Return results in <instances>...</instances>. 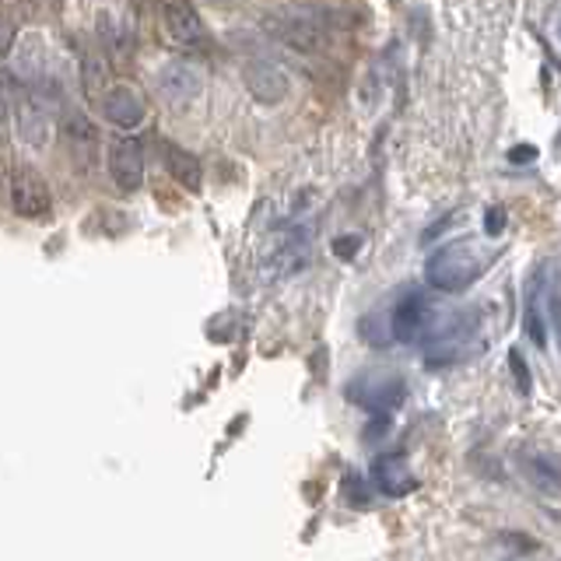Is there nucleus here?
<instances>
[{
  "label": "nucleus",
  "instance_id": "nucleus-1",
  "mask_svg": "<svg viewBox=\"0 0 561 561\" xmlns=\"http://www.w3.org/2000/svg\"><path fill=\"white\" fill-rule=\"evenodd\" d=\"M495 250H488L478 239H460L443 245L432 260H428V285L438 291H467L488 267L495 263Z\"/></svg>",
  "mask_w": 561,
  "mask_h": 561
},
{
  "label": "nucleus",
  "instance_id": "nucleus-2",
  "mask_svg": "<svg viewBox=\"0 0 561 561\" xmlns=\"http://www.w3.org/2000/svg\"><path fill=\"white\" fill-rule=\"evenodd\" d=\"M263 32H267L274 43L288 46L295 53H323L330 14L323 8H291L285 14L263 18Z\"/></svg>",
  "mask_w": 561,
  "mask_h": 561
},
{
  "label": "nucleus",
  "instance_id": "nucleus-3",
  "mask_svg": "<svg viewBox=\"0 0 561 561\" xmlns=\"http://www.w3.org/2000/svg\"><path fill=\"white\" fill-rule=\"evenodd\" d=\"M162 25H165V39L183 49V53H207L210 49V32L204 25V18L190 0H165L162 8Z\"/></svg>",
  "mask_w": 561,
  "mask_h": 561
},
{
  "label": "nucleus",
  "instance_id": "nucleus-4",
  "mask_svg": "<svg viewBox=\"0 0 561 561\" xmlns=\"http://www.w3.org/2000/svg\"><path fill=\"white\" fill-rule=\"evenodd\" d=\"M154 88H158V95L165 99L169 110L183 113V110H190V105L201 99V92H204V78H201V70H197V67L172 60V64H165L162 70H158Z\"/></svg>",
  "mask_w": 561,
  "mask_h": 561
},
{
  "label": "nucleus",
  "instance_id": "nucleus-5",
  "mask_svg": "<svg viewBox=\"0 0 561 561\" xmlns=\"http://www.w3.org/2000/svg\"><path fill=\"white\" fill-rule=\"evenodd\" d=\"M64 145H67V154L70 162L78 165V172H95L99 165V151H102V137L95 130V123L88 119L84 113H67L64 119Z\"/></svg>",
  "mask_w": 561,
  "mask_h": 561
},
{
  "label": "nucleus",
  "instance_id": "nucleus-6",
  "mask_svg": "<svg viewBox=\"0 0 561 561\" xmlns=\"http://www.w3.org/2000/svg\"><path fill=\"white\" fill-rule=\"evenodd\" d=\"M53 197L49 186L43 183V175L35 172L32 165H14L11 172V207L22 218H43L49 210Z\"/></svg>",
  "mask_w": 561,
  "mask_h": 561
},
{
  "label": "nucleus",
  "instance_id": "nucleus-7",
  "mask_svg": "<svg viewBox=\"0 0 561 561\" xmlns=\"http://www.w3.org/2000/svg\"><path fill=\"white\" fill-rule=\"evenodd\" d=\"M242 84L250 88V95L263 105L285 102L291 92V81H288L285 70H280L277 64H267V60H245L242 64Z\"/></svg>",
  "mask_w": 561,
  "mask_h": 561
},
{
  "label": "nucleus",
  "instance_id": "nucleus-8",
  "mask_svg": "<svg viewBox=\"0 0 561 561\" xmlns=\"http://www.w3.org/2000/svg\"><path fill=\"white\" fill-rule=\"evenodd\" d=\"M110 175L123 193H134L145 186V151H140V140L134 137H119L110 145Z\"/></svg>",
  "mask_w": 561,
  "mask_h": 561
},
{
  "label": "nucleus",
  "instance_id": "nucleus-9",
  "mask_svg": "<svg viewBox=\"0 0 561 561\" xmlns=\"http://www.w3.org/2000/svg\"><path fill=\"white\" fill-rule=\"evenodd\" d=\"M347 397L355 403H365L368 411H393L403 403V382L400 379H390V376H365L358 382L347 386Z\"/></svg>",
  "mask_w": 561,
  "mask_h": 561
},
{
  "label": "nucleus",
  "instance_id": "nucleus-10",
  "mask_svg": "<svg viewBox=\"0 0 561 561\" xmlns=\"http://www.w3.org/2000/svg\"><path fill=\"white\" fill-rule=\"evenodd\" d=\"M99 43L105 49V57H110V64H130L134 46H137L134 22H130L127 14L102 11V18H99Z\"/></svg>",
  "mask_w": 561,
  "mask_h": 561
},
{
  "label": "nucleus",
  "instance_id": "nucleus-11",
  "mask_svg": "<svg viewBox=\"0 0 561 561\" xmlns=\"http://www.w3.org/2000/svg\"><path fill=\"white\" fill-rule=\"evenodd\" d=\"M95 105H99V113L119 130H134V127L145 123V102H140L130 88L110 84V92H105Z\"/></svg>",
  "mask_w": 561,
  "mask_h": 561
},
{
  "label": "nucleus",
  "instance_id": "nucleus-12",
  "mask_svg": "<svg viewBox=\"0 0 561 561\" xmlns=\"http://www.w3.org/2000/svg\"><path fill=\"white\" fill-rule=\"evenodd\" d=\"M428 316H432V306H428V298L425 295H408V298H400L393 316H390V330H393V337L400 344H411L417 341L421 333H425L428 327Z\"/></svg>",
  "mask_w": 561,
  "mask_h": 561
},
{
  "label": "nucleus",
  "instance_id": "nucleus-13",
  "mask_svg": "<svg viewBox=\"0 0 561 561\" xmlns=\"http://www.w3.org/2000/svg\"><path fill=\"white\" fill-rule=\"evenodd\" d=\"M14 105H18V134H22V140L35 151H46L49 137H53V119L46 116L43 102L39 99H22Z\"/></svg>",
  "mask_w": 561,
  "mask_h": 561
},
{
  "label": "nucleus",
  "instance_id": "nucleus-14",
  "mask_svg": "<svg viewBox=\"0 0 561 561\" xmlns=\"http://www.w3.org/2000/svg\"><path fill=\"white\" fill-rule=\"evenodd\" d=\"M373 478H376V484H379L382 495H390V499H400V495H408V491L417 488L411 467L403 463L400 456H382V460L376 463V473H373Z\"/></svg>",
  "mask_w": 561,
  "mask_h": 561
},
{
  "label": "nucleus",
  "instance_id": "nucleus-15",
  "mask_svg": "<svg viewBox=\"0 0 561 561\" xmlns=\"http://www.w3.org/2000/svg\"><path fill=\"white\" fill-rule=\"evenodd\" d=\"M162 158H165V169L175 183H183L186 190H201L204 183V169H201V158L197 154H190L186 148L180 145H162Z\"/></svg>",
  "mask_w": 561,
  "mask_h": 561
},
{
  "label": "nucleus",
  "instance_id": "nucleus-16",
  "mask_svg": "<svg viewBox=\"0 0 561 561\" xmlns=\"http://www.w3.org/2000/svg\"><path fill=\"white\" fill-rule=\"evenodd\" d=\"M110 84H113L110 60L95 57V53H88V57H81V88H84V95H88V99L99 102L105 92H110Z\"/></svg>",
  "mask_w": 561,
  "mask_h": 561
},
{
  "label": "nucleus",
  "instance_id": "nucleus-17",
  "mask_svg": "<svg viewBox=\"0 0 561 561\" xmlns=\"http://www.w3.org/2000/svg\"><path fill=\"white\" fill-rule=\"evenodd\" d=\"M523 467H526V473L534 478V484H540V488H548V491H554L558 488V467L548 460V456H526L523 460Z\"/></svg>",
  "mask_w": 561,
  "mask_h": 561
},
{
  "label": "nucleus",
  "instance_id": "nucleus-18",
  "mask_svg": "<svg viewBox=\"0 0 561 561\" xmlns=\"http://www.w3.org/2000/svg\"><path fill=\"white\" fill-rule=\"evenodd\" d=\"M14 102H18V84H14V78L8 75V70H0V119L11 116Z\"/></svg>",
  "mask_w": 561,
  "mask_h": 561
},
{
  "label": "nucleus",
  "instance_id": "nucleus-19",
  "mask_svg": "<svg viewBox=\"0 0 561 561\" xmlns=\"http://www.w3.org/2000/svg\"><path fill=\"white\" fill-rule=\"evenodd\" d=\"M14 39H18L14 22H8V18L0 14V57H8V53L14 49Z\"/></svg>",
  "mask_w": 561,
  "mask_h": 561
},
{
  "label": "nucleus",
  "instance_id": "nucleus-20",
  "mask_svg": "<svg viewBox=\"0 0 561 561\" xmlns=\"http://www.w3.org/2000/svg\"><path fill=\"white\" fill-rule=\"evenodd\" d=\"M508 362H513V373H516V379H519V390H523V393H530V376H526V362H523L519 351H513V355H508Z\"/></svg>",
  "mask_w": 561,
  "mask_h": 561
},
{
  "label": "nucleus",
  "instance_id": "nucleus-21",
  "mask_svg": "<svg viewBox=\"0 0 561 561\" xmlns=\"http://www.w3.org/2000/svg\"><path fill=\"white\" fill-rule=\"evenodd\" d=\"M358 245H362V239L347 236V239H337V242H333V250H337V256H341V260H351V256L358 253Z\"/></svg>",
  "mask_w": 561,
  "mask_h": 561
},
{
  "label": "nucleus",
  "instance_id": "nucleus-22",
  "mask_svg": "<svg viewBox=\"0 0 561 561\" xmlns=\"http://www.w3.org/2000/svg\"><path fill=\"white\" fill-rule=\"evenodd\" d=\"M502 225H505L502 207H491V210H488V232H491V236H499V232H502Z\"/></svg>",
  "mask_w": 561,
  "mask_h": 561
},
{
  "label": "nucleus",
  "instance_id": "nucleus-23",
  "mask_svg": "<svg viewBox=\"0 0 561 561\" xmlns=\"http://www.w3.org/2000/svg\"><path fill=\"white\" fill-rule=\"evenodd\" d=\"M513 158L516 162H526V158H534V148H519V151H513Z\"/></svg>",
  "mask_w": 561,
  "mask_h": 561
}]
</instances>
